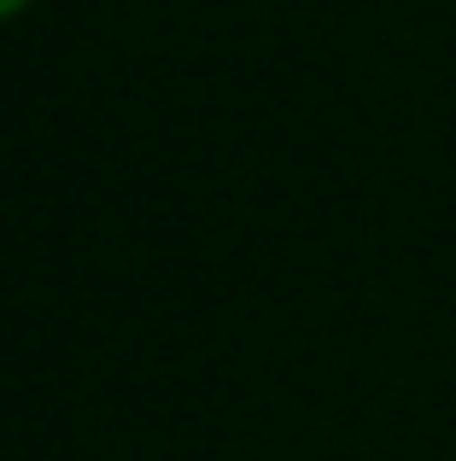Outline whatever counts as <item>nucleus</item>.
Wrapping results in <instances>:
<instances>
[{"instance_id": "obj_1", "label": "nucleus", "mask_w": 456, "mask_h": 461, "mask_svg": "<svg viewBox=\"0 0 456 461\" xmlns=\"http://www.w3.org/2000/svg\"><path fill=\"white\" fill-rule=\"evenodd\" d=\"M23 6H30V0H0V23H6V18H18Z\"/></svg>"}]
</instances>
